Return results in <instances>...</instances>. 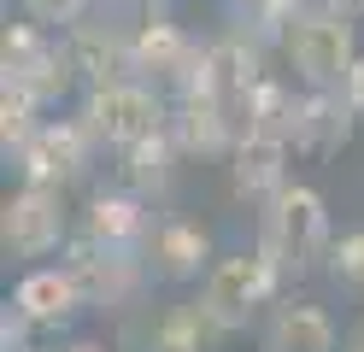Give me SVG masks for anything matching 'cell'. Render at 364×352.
I'll return each instance as SVG.
<instances>
[{
  "label": "cell",
  "instance_id": "obj_25",
  "mask_svg": "<svg viewBox=\"0 0 364 352\" xmlns=\"http://www.w3.org/2000/svg\"><path fill=\"white\" fill-rule=\"evenodd\" d=\"M71 352H100V346H95V341H82V346H71Z\"/></svg>",
  "mask_w": 364,
  "mask_h": 352
},
{
  "label": "cell",
  "instance_id": "obj_19",
  "mask_svg": "<svg viewBox=\"0 0 364 352\" xmlns=\"http://www.w3.org/2000/svg\"><path fill=\"white\" fill-rule=\"evenodd\" d=\"M176 153H182V147H176L171 129L135 141V147L124 153V188H129V194H141V200L165 194V182H171V171H176Z\"/></svg>",
  "mask_w": 364,
  "mask_h": 352
},
{
  "label": "cell",
  "instance_id": "obj_6",
  "mask_svg": "<svg viewBox=\"0 0 364 352\" xmlns=\"http://www.w3.org/2000/svg\"><path fill=\"white\" fill-rule=\"evenodd\" d=\"M65 241V206H59V188H18L0 206V247L12 258H48Z\"/></svg>",
  "mask_w": 364,
  "mask_h": 352
},
{
  "label": "cell",
  "instance_id": "obj_7",
  "mask_svg": "<svg viewBox=\"0 0 364 352\" xmlns=\"http://www.w3.org/2000/svg\"><path fill=\"white\" fill-rule=\"evenodd\" d=\"M88 147H95V135H88L82 117H59V124L36 129V141L18 153V171H24L30 188H65V182L82 176Z\"/></svg>",
  "mask_w": 364,
  "mask_h": 352
},
{
  "label": "cell",
  "instance_id": "obj_13",
  "mask_svg": "<svg viewBox=\"0 0 364 352\" xmlns=\"http://www.w3.org/2000/svg\"><path fill=\"white\" fill-rule=\"evenodd\" d=\"M230 188L241 200H277L288 188V141H270V135H241L235 153H230Z\"/></svg>",
  "mask_w": 364,
  "mask_h": 352
},
{
  "label": "cell",
  "instance_id": "obj_26",
  "mask_svg": "<svg viewBox=\"0 0 364 352\" xmlns=\"http://www.w3.org/2000/svg\"><path fill=\"white\" fill-rule=\"evenodd\" d=\"M235 6H241V12H247V6H253V0H235Z\"/></svg>",
  "mask_w": 364,
  "mask_h": 352
},
{
  "label": "cell",
  "instance_id": "obj_16",
  "mask_svg": "<svg viewBox=\"0 0 364 352\" xmlns=\"http://www.w3.org/2000/svg\"><path fill=\"white\" fill-rule=\"evenodd\" d=\"M12 305H18L30 323H65V317L82 305V294H77V282H71L65 265H41V270H24V276H18Z\"/></svg>",
  "mask_w": 364,
  "mask_h": 352
},
{
  "label": "cell",
  "instance_id": "obj_2",
  "mask_svg": "<svg viewBox=\"0 0 364 352\" xmlns=\"http://www.w3.org/2000/svg\"><path fill=\"white\" fill-rule=\"evenodd\" d=\"M282 53L294 65V77L306 88H341L347 70L358 65V41H353V18H335L323 6H306L300 18L288 23Z\"/></svg>",
  "mask_w": 364,
  "mask_h": 352
},
{
  "label": "cell",
  "instance_id": "obj_10",
  "mask_svg": "<svg viewBox=\"0 0 364 352\" xmlns=\"http://www.w3.org/2000/svg\"><path fill=\"white\" fill-rule=\"evenodd\" d=\"M65 59H71L77 82H88V88L141 82L135 77V41L106 30V23H77V30H65Z\"/></svg>",
  "mask_w": 364,
  "mask_h": 352
},
{
  "label": "cell",
  "instance_id": "obj_5",
  "mask_svg": "<svg viewBox=\"0 0 364 352\" xmlns=\"http://www.w3.org/2000/svg\"><path fill=\"white\" fill-rule=\"evenodd\" d=\"M0 70H6V88L30 94L36 106H53L71 94L77 70L65 59V41H48L41 23H6V41H0Z\"/></svg>",
  "mask_w": 364,
  "mask_h": 352
},
{
  "label": "cell",
  "instance_id": "obj_17",
  "mask_svg": "<svg viewBox=\"0 0 364 352\" xmlns=\"http://www.w3.org/2000/svg\"><path fill=\"white\" fill-rule=\"evenodd\" d=\"M264 352H335V317L323 305H277L264 323Z\"/></svg>",
  "mask_w": 364,
  "mask_h": 352
},
{
  "label": "cell",
  "instance_id": "obj_24",
  "mask_svg": "<svg viewBox=\"0 0 364 352\" xmlns=\"http://www.w3.org/2000/svg\"><path fill=\"white\" fill-rule=\"evenodd\" d=\"M323 12H335V18H364V0H317Z\"/></svg>",
  "mask_w": 364,
  "mask_h": 352
},
{
  "label": "cell",
  "instance_id": "obj_15",
  "mask_svg": "<svg viewBox=\"0 0 364 352\" xmlns=\"http://www.w3.org/2000/svg\"><path fill=\"white\" fill-rule=\"evenodd\" d=\"M206 258H212V235L200 229V223H182V218L159 223L153 241H147V265L165 276V282H188V276H200V270H206Z\"/></svg>",
  "mask_w": 364,
  "mask_h": 352
},
{
  "label": "cell",
  "instance_id": "obj_11",
  "mask_svg": "<svg viewBox=\"0 0 364 352\" xmlns=\"http://www.w3.org/2000/svg\"><path fill=\"white\" fill-rule=\"evenodd\" d=\"M129 41H135V77L153 82V88H182L194 77L200 53H206V47H194L171 18H147Z\"/></svg>",
  "mask_w": 364,
  "mask_h": 352
},
{
  "label": "cell",
  "instance_id": "obj_12",
  "mask_svg": "<svg viewBox=\"0 0 364 352\" xmlns=\"http://www.w3.org/2000/svg\"><path fill=\"white\" fill-rule=\"evenodd\" d=\"M82 235L88 241H100L112 252H141L153 241V218H147V200L141 194H95L82 211Z\"/></svg>",
  "mask_w": 364,
  "mask_h": 352
},
{
  "label": "cell",
  "instance_id": "obj_23",
  "mask_svg": "<svg viewBox=\"0 0 364 352\" xmlns=\"http://www.w3.org/2000/svg\"><path fill=\"white\" fill-rule=\"evenodd\" d=\"M341 94H347V106L364 117V53H358V65L347 70V82H341Z\"/></svg>",
  "mask_w": 364,
  "mask_h": 352
},
{
  "label": "cell",
  "instance_id": "obj_9",
  "mask_svg": "<svg viewBox=\"0 0 364 352\" xmlns=\"http://www.w3.org/2000/svg\"><path fill=\"white\" fill-rule=\"evenodd\" d=\"M65 270H71L82 305H124L135 294V282H141V265H135V252H112L100 241H71L65 252Z\"/></svg>",
  "mask_w": 364,
  "mask_h": 352
},
{
  "label": "cell",
  "instance_id": "obj_20",
  "mask_svg": "<svg viewBox=\"0 0 364 352\" xmlns=\"http://www.w3.org/2000/svg\"><path fill=\"white\" fill-rule=\"evenodd\" d=\"M36 100H30V94H18V88H0V147H6V153H24L30 147V141H36Z\"/></svg>",
  "mask_w": 364,
  "mask_h": 352
},
{
  "label": "cell",
  "instance_id": "obj_8",
  "mask_svg": "<svg viewBox=\"0 0 364 352\" xmlns=\"http://www.w3.org/2000/svg\"><path fill=\"white\" fill-rule=\"evenodd\" d=\"M171 135H176V147H182V153L223 159V153H235L241 124H235V112L223 106V100H212L206 88H182V94H176V106H171Z\"/></svg>",
  "mask_w": 364,
  "mask_h": 352
},
{
  "label": "cell",
  "instance_id": "obj_1",
  "mask_svg": "<svg viewBox=\"0 0 364 352\" xmlns=\"http://www.w3.org/2000/svg\"><path fill=\"white\" fill-rule=\"evenodd\" d=\"M259 252L277 265V276H306L317 258L329 252V206L317 188L306 182H288L277 200L264 206V223H259Z\"/></svg>",
  "mask_w": 364,
  "mask_h": 352
},
{
  "label": "cell",
  "instance_id": "obj_18",
  "mask_svg": "<svg viewBox=\"0 0 364 352\" xmlns=\"http://www.w3.org/2000/svg\"><path fill=\"white\" fill-rule=\"evenodd\" d=\"M241 135H270V141H300V100H294V88L264 77L253 88V100H247V117H241Z\"/></svg>",
  "mask_w": 364,
  "mask_h": 352
},
{
  "label": "cell",
  "instance_id": "obj_22",
  "mask_svg": "<svg viewBox=\"0 0 364 352\" xmlns=\"http://www.w3.org/2000/svg\"><path fill=\"white\" fill-rule=\"evenodd\" d=\"M30 317L18 311V305H6V317H0V352H30Z\"/></svg>",
  "mask_w": 364,
  "mask_h": 352
},
{
  "label": "cell",
  "instance_id": "obj_3",
  "mask_svg": "<svg viewBox=\"0 0 364 352\" xmlns=\"http://www.w3.org/2000/svg\"><path fill=\"white\" fill-rule=\"evenodd\" d=\"M277 265L253 247V252H235V258H218L206 270V288H200V317H206L212 335H235V329L259 311V305L277 294Z\"/></svg>",
  "mask_w": 364,
  "mask_h": 352
},
{
  "label": "cell",
  "instance_id": "obj_4",
  "mask_svg": "<svg viewBox=\"0 0 364 352\" xmlns=\"http://www.w3.org/2000/svg\"><path fill=\"white\" fill-rule=\"evenodd\" d=\"M82 124H88V135H95L100 147L129 153L135 141L171 129V112H165V100H159L153 82H112V88H88Z\"/></svg>",
  "mask_w": 364,
  "mask_h": 352
},
{
  "label": "cell",
  "instance_id": "obj_21",
  "mask_svg": "<svg viewBox=\"0 0 364 352\" xmlns=\"http://www.w3.org/2000/svg\"><path fill=\"white\" fill-rule=\"evenodd\" d=\"M329 270H335V282H347V288H364V229L341 235L329 247Z\"/></svg>",
  "mask_w": 364,
  "mask_h": 352
},
{
  "label": "cell",
  "instance_id": "obj_14",
  "mask_svg": "<svg viewBox=\"0 0 364 352\" xmlns=\"http://www.w3.org/2000/svg\"><path fill=\"white\" fill-rule=\"evenodd\" d=\"M353 124H358V112L347 106L341 88H306L300 94V141H294V147L329 159V153H341L353 141Z\"/></svg>",
  "mask_w": 364,
  "mask_h": 352
}]
</instances>
